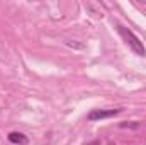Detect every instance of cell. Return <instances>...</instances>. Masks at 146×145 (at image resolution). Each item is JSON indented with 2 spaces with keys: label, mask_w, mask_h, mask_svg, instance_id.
Returning a JSON list of instances; mask_svg holds the SVG:
<instances>
[{
  "label": "cell",
  "mask_w": 146,
  "mask_h": 145,
  "mask_svg": "<svg viewBox=\"0 0 146 145\" xmlns=\"http://www.w3.org/2000/svg\"><path fill=\"white\" fill-rule=\"evenodd\" d=\"M117 33L122 36V39L129 44V48H131L136 55H141V56H145V55H146V50H145V46H143V43L139 41V38L136 36L133 31H129L127 28H124V26L117 24Z\"/></svg>",
  "instance_id": "6da1fadb"
},
{
  "label": "cell",
  "mask_w": 146,
  "mask_h": 145,
  "mask_svg": "<svg viewBox=\"0 0 146 145\" xmlns=\"http://www.w3.org/2000/svg\"><path fill=\"white\" fill-rule=\"evenodd\" d=\"M121 109H94L88 113V119L90 121H99V119H107V118H112L119 113Z\"/></svg>",
  "instance_id": "7a4b0ae2"
},
{
  "label": "cell",
  "mask_w": 146,
  "mask_h": 145,
  "mask_svg": "<svg viewBox=\"0 0 146 145\" xmlns=\"http://www.w3.org/2000/svg\"><path fill=\"white\" fill-rule=\"evenodd\" d=\"M88 145H100V142H99V140H95V142H92V144H88Z\"/></svg>",
  "instance_id": "277c9868"
},
{
  "label": "cell",
  "mask_w": 146,
  "mask_h": 145,
  "mask_svg": "<svg viewBox=\"0 0 146 145\" xmlns=\"http://www.w3.org/2000/svg\"><path fill=\"white\" fill-rule=\"evenodd\" d=\"M9 142H12V144H15V145H26L27 142H29V138H27L24 133L10 132V133H9Z\"/></svg>",
  "instance_id": "3957f363"
}]
</instances>
